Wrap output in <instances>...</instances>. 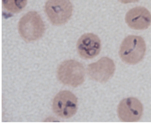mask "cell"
I'll return each mask as SVG.
<instances>
[{"instance_id": "obj_1", "label": "cell", "mask_w": 151, "mask_h": 124, "mask_svg": "<svg viewBox=\"0 0 151 124\" xmlns=\"http://www.w3.org/2000/svg\"><path fill=\"white\" fill-rule=\"evenodd\" d=\"M45 27L41 16L36 11H30L21 18L18 31L26 42L35 41L43 36Z\"/></svg>"}, {"instance_id": "obj_2", "label": "cell", "mask_w": 151, "mask_h": 124, "mask_svg": "<svg viewBox=\"0 0 151 124\" xmlns=\"http://www.w3.org/2000/svg\"><path fill=\"white\" fill-rule=\"evenodd\" d=\"M146 51V43L142 37L129 35L122 41L119 55L124 62L134 65L144 58Z\"/></svg>"}, {"instance_id": "obj_3", "label": "cell", "mask_w": 151, "mask_h": 124, "mask_svg": "<svg viewBox=\"0 0 151 124\" xmlns=\"http://www.w3.org/2000/svg\"><path fill=\"white\" fill-rule=\"evenodd\" d=\"M57 76L63 84L76 88L84 82V66L80 62L73 59L64 61L58 66Z\"/></svg>"}, {"instance_id": "obj_4", "label": "cell", "mask_w": 151, "mask_h": 124, "mask_svg": "<svg viewBox=\"0 0 151 124\" xmlns=\"http://www.w3.org/2000/svg\"><path fill=\"white\" fill-rule=\"evenodd\" d=\"M45 11L52 24L60 26L70 19L73 6L70 0H47L45 4Z\"/></svg>"}, {"instance_id": "obj_5", "label": "cell", "mask_w": 151, "mask_h": 124, "mask_svg": "<svg viewBox=\"0 0 151 124\" xmlns=\"http://www.w3.org/2000/svg\"><path fill=\"white\" fill-rule=\"evenodd\" d=\"M52 110L59 117L69 119L78 110V98L69 91H62L57 93L52 101Z\"/></svg>"}, {"instance_id": "obj_6", "label": "cell", "mask_w": 151, "mask_h": 124, "mask_svg": "<svg viewBox=\"0 0 151 124\" xmlns=\"http://www.w3.org/2000/svg\"><path fill=\"white\" fill-rule=\"evenodd\" d=\"M115 70L113 60L107 57H102L97 62L87 67V74L91 79L99 83H106L113 76Z\"/></svg>"}, {"instance_id": "obj_7", "label": "cell", "mask_w": 151, "mask_h": 124, "mask_svg": "<svg viewBox=\"0 0 151 124\" xmlns=\"http://www.w3.org/2000/svg\"><path fill=\"white\" fill-rule=\"evenodd\" d=\"M143 113V106L139 100L135 98H128L119 103L117 114L123 122H137L141 119Z\"/></svg>"}, {"instance_id": "obj_8", "label": "cell", "mask_w": 151, "mask_h": 124, "mask_svg": "<svg viewBox=\"0 0 151 124\" xmlns=\"http://www.w3.org/2000/svg\"><path fill=\"white\" fill-rule=\"evenodd\" d=\"M101 49V43L97 35L92 33L84 34L77 43V49L80 56L85 59H90L97 56Z\"/></svg>"}, {"instance_id": "obj_9", "label": "cell", "mask_w": 151, "mask_h": 124, "mask_svg": "<svg viewBox=\"0 0 151 124\" xmlns=\"http://www.w3.org/2000/svg\"><path fill=\"white\" fill-rule=\"evenodd\" d=\"M125 22L132 29H147L151 23V14L148 9L144 7H136L127 13Z\"/></svg>"}, {"instance_id": "obj_10", "label": "cell", "mask_w": 151, "mask_h": 124, "mask_svg": "<svg viewBox=\"0 0 151 124\" xmlns=\"http://www.w3.org/2000/svg\"><path fill=\"white\" fill-rule=\"evenodd\" d=\"M27 0H2L4 8L11 13H18L26 7Z\"/></svg>"}, {"instance_id": "obj_11", "label": "cell", "mask_w": 151, "mask_h": 124, "mask_svg": "<svg viewBox=\"0 0 151 124\" xmlns=\"http://www.w3.org/2000/svg\"><path fill=\"white\" fill-rule=\"evenodd\" d=\"M119 2L123 4L132 3H136L139 0H118Z\"/></svg>"}]
</instances>
